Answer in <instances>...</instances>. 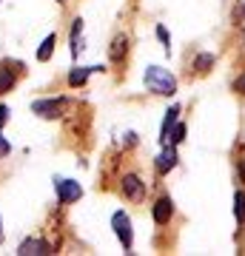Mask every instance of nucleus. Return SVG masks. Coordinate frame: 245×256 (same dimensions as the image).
Instances as JSON below:
<instances>
[{
	"instance_id": "1",
	"label": "nucleus",
	"mask_w": 245,
	"mask_h": 256,
	"mask_svg": "<svg viewBox=\"0 0 245 256\" xmlns=\"http://www.w3.org/2000/svg\"><path fill=\"white\" fill-rule=\"evenodd\" d=\"M145 86L151 88L154 94H163V97H171L177 92V80H174V74L163 66H148L145 68Z\"/></svg>"
},
{
	"instance_id": "6",
	"label": "nucleus",
	"mask_w": 245,
	"mask_h": 256,
	"mask_svg": "<svg viewBox=\"0 0 245 256\" xmlns=\"http://www.w3.org/2000/svg\"><path fill=\"white\" fill-rule=\"evenodd\" d=\"M151 214H154L157 225H168V222H171V216H174V202L168 200V196H160V200L154 202Z\"/></svg>"
},
{
	"instance_id": "12",
	"label": "nucleus",
	"mask_w": 245,
	"mask_h": 256,
	"mask_svg": "<svg viewBox=\"0 0 245 256\" xmlns=\"http://www.w3.org/2000/svg\"><path fill=\"white\" fill-rule=\"evenodd\" d=\"M126 52H128V37H114V43H111V60L114 63H123V57H126Z\"/></svg>"
},
{
	"instance_id": "9",
	"label": "nucleus",
	"mask_w": 245,
	"mask_h": 256,
	"mask_svg": "<svg viewBox=\"0 0 245 256\" xmlns=\"http://www.w3.org/2000/svg\"><path fill=\"white\" fill-rule=\"evenodd\" d=\"M91 72H106V68H103V66H91V68H80V66H74L72 72H69V86H72V88H80V86H86Z\"/></svg>"
},
{
	"instance_id": "5",
	"label": "nucleus",
	"mask_w": 245,
	"mask_h": 256,
	"mask_svg": "<svg viewBox=\"0 0 245 256\" xmlns=\"http://www.w3.org/2000/svg\"><path fill=\"white\" fill-rule=\"evenodd\" d=\"M32 111L40 114V117H46V120L60 117V111H63V100H35V102H32Z\"/></svg>"
},
{
	"instance_id": "21",
	"label": "nucleus",
	"mask_w": 245,
	"mask_h": 256,
	"mask_svg": "<svg viewBox=\"0 0 245 256\" xmlns=\"http://www.w3.org/2000/svg\"><path fill=\"white\" fill-rule=\"evenodd\" d=\"M234 88H236L239 94H245V77H239V80L234 82Z\"/></svg>"
},
{
	"instance_id": "13",
	"label": "nucleus",
	"mask_w": 245,
	"mask_h": 256,
	"mask_svg": "<svg viewBox=\"0 0 245 256\" xmlns=\"http://www.w3.org/2000/svg\"><path fill=\"white\" fill-rule=\"evenodd\" d=\"M55 43H57V37H55V34H49V37L43 40V43H40V48H37V60H40V63H46V60H52Z\"/></svg>"
},
{
	"instance_id": "25",
	"label": "nucleus",
	"mask_w": 245,
	"mask_h": 256,
	"mask_svg": "<svg viewBox=\"0 0 245 256\" xmlns=\"http://www.w3.org/2000/svg\"><path fill=\"white\" fill-rule=\"evenodd\" d=\"M242 14H245V9H242Z\"/></svg>"
},
{
	"instance_id": "15",
	"label": "nucleus",
	"mask_w": 245,
	"mask_h": 256,
	"mask_svg": "<svg viewBox=\"0 0 245 256\" xmlns=\"http://www.w3.org/2000/svg\"><path fill=\"white\" fill-rule=\"evenodd\" d=\"M185 140V122H174V131H168V142L165 146H180Z\"/></svg>"
},
{
	"instance_id": "22",
	"label": "nucleus",
	"mask_w": 245,
	"mask_h": 256,
	"mask_svg": "<svg viewBox=\"0 0 245 256\" xmlns=\"http://www.w3.org/2000/svg\"><path fill=\"white\" fill-rule=\"evenodd\" d=\"M239 176L245 180V162H239Z\"/></svg>"
},
{
	"instance_id": "18",
	"label": "nucleus",
	"mask_w": 245,
	"mask_h": 256,
	"mask_svg": "<svg viewBox=\"0 0 245 256\" xmlns=\"http://www.w3.org/2000/svg\"><path fill=\"white\" fill-rule=\"evenodd\" d=\"M9 151H12V146L6 142V140H3V134H0V160H3V156L9 154Z\"/></svg>"
},
{
	"instance_id": "16",
	"label": "nucleus",
	"mask_w": 245,
	"mask_h": 256,
	"mask_svg": "<svg viewBox=\"0 0 245 256\" xmlns=\"http://www.w3.org/2000/svg\"><path fill=\"white\" fill-rule=\"evenodd\" d=\"M234 216L239 225L245 222V191H236V196H234Z\"/></svg>"
},
{
	"instance_id": "14",
	"label": "nucleus",
	"mask_w": 245,
	"mask_h": 256,
	"mask_svg": "<svg viewBox=\"0 0 245 256\" xmlns=\"http://www.w3.org/2000/svg\"><path fill=\"white\" fill-rule=\"evenodd\" d=\"M80 32H83V18H77L72 26V54L74 57L80 54Z\"/></svg>"
},
{
	"instance_id": "4",
	"label": "nucleus",
	"mask_w": 245,
	"mask_h": 256,
	"mask_svg": "<svg viewBox=\"0 0 245 256\" xmlns=\"http://www.w3.org/2000/svg\"><path fill=\"white\" fill-rule=\"evenodd\" d=\"M123 194H126L131 202H143V196H145V185H143V180L137 174H128V176H123Z\"/></svg>"
},
{
	"instance_id": "2",
	"label": "nucleus",
	"mask_w": 245,
	"mask_h": 256,
	"mask_svg": "<svg viewBox=\"0 0 245 256\" xmlns=\"http://www.w3.org/2000/svg\"><path fill=\"white\" fill-rule=\"evenodd\" d=\"M111 228L117 234L120 245L126 248V250H131V245H134V230H131V220H128L126 210H117V214L111 216Z\"/></svg>"
},
{
	"instance_id": "20",
	"label": "nucleus",
	"mask_w": 245,
	"mask_h": 256,
	"mask_svg": "<svg viewBox=\"0 0 245 256\" xmlns=\"http://www.w3.org/2000/svg\"><path fill=\"white\" fill-rule=\"evenodd\" d=\"M6 120H9V108H6V106H0V128L6 126Z\"/></svg>"
},
{
	"instance_id": "23",
	"label": "nucleus",
	"mask_w": 245,
	"mask_h": 256,
	"mask_svg": "<svg viewBox=\"0 0 245 256\" xmlns=\"http://www.w3.org/2000/svg\"><path fill=\"white\" fill-rule=\"evenodd\" d=\"M0 242H3V228H0Z\"/></svg>"
},
{
	"instance_id": "11",
	"label": "nucleus",
	"mask_w": 245,
	"mask_h": 256,
	"mask_svg": "<svg viewBox=\"0 0 245 256\" xmlns=\"http://www.w3.org/2000/svg\"><path fill=\"white\" fill-rule=\"evenodd\" d=\"M177 114H180V108L174 106V108H168L165 111V120H163V128H160V142H168V131L174 128V122H177Z\"/></svg>"
},
{
	"instance_id": "10",
	"label": "nucleus",
	"mask_w": 245,
	"mask_h": 256,
	"mask_svg": "<svg viewBox=\"0 0 245 256\" xmlns=\"http://www.w3.org/2000/svg\"><path fill=\"white\" fill-rule=\"evenodd\" d=\"M15 88V68L9 63H0V94Z\"/></svg>"
},
{
	"instance_id": "8",
	"label": "nucleus",
	"mask_w": 245,
	"mask_h": 256,
	"mask_svg": "<svg viewBox=\"0 0 245 256\" xmlns=\"http://www.w3.org/2000/svg\"><path fill=\"white\" fill-rule=\"evenodd\" d=\"M18 254L20 256H46V254H52V248L46 245L43 239H26V242L18 248Z\"/></svg>"
},
{
	"instance_id": "24",
	"label": "nucleus",
	"mask_w": 245,
	"mask_h": 256,
	"mask_svg": "<svg viewBox=\"0 0 245 256\" xmlns=\"http://www.w3.org/2000/svg\"><path fill=\"white\" fill-rule=\"evenodd\" d=\"M60 3H66V0H60Z\"/></svg>"
},
{
	"instance_id": "7",
	"label": "nucleus",
	"mask_w": 245,
	"mask_h": 256,
	"mask_svg": "<svg viewBox=\"0 0 245 256\" xmlns=\"http://www.w3.org/2000/svg\"><path fill=\"white\" fill-rule=\"evenodd\" d=\"M157 174H168L174 165H177V148L174 146H165L160 154H157Z\"/></svg>"
},
{
	"instance_id": "17",
	"label": "nucleus",
	"mask_w": 245,
	"mask_h": 256,
	"mask_svg": "<svg viewBox=\"0 0 245 256\" xmlns=\"http://www.w3.org/2000/svg\"><path fill=\"white\" fill-rule=\"evenodd\" d=\"M211 63H214V57H211V54H200L197 60H194V68L200 66V72H208V66H211Z\"/></svg>"
},
{
	"instance_id": "3",
	"label": "nucleus",
	"mask_w": 245,
	"mask_h": 256,
	"mask_svg": "<svg viewBox=\"0 0 245 256\" xmlns=\"http://www.w3.org/2000/svg\"><path fill=\"white\" fill-rule=\"evenodd\" d=\"M55 191H57L60 205H72V202H77L83 196L80 182H74V180H60V176L55 180Z\"/></svg>"
},
{
	"instance_id": "19",
	"label": "nucleus",
	"mask_w": 245,
	"mask_h": 256,
	"mask_svg": "<svg viewBox=\"0 0 245 256\" xmlns=\"http://www.w3.org/2000/svg\"><path fill=\"white\" fill-rule=\"evenodd\" d=\"M157 37H160V40H163V46H165V48H168V32H165V28H163V26L157 28Z\"/></svg>"
}]
</instances>
